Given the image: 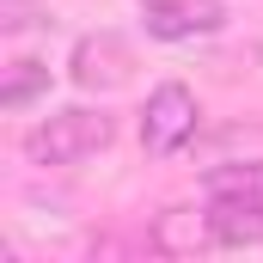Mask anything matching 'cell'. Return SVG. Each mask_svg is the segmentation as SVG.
Listing matches in <instances>:
<instances>
[{"label": "cell", "instance_id": "cell-1", "mask_svg": "<svg viewBox=\"0 0 263 263\" xmlns=\"http://www.w3.org/2000/svg\"><path fill=\"white\" fill-rule=\"evenodd\" d=\"M110 135H117V123L104 110H55V117H43L25 135V159H37V165H80V159L104 153Z\"/></svg>", "mask_w": 263, "mask_h": 263}, {"label": "cell", "instance_id": "cell-2", "mask_svg": "<svg viewBox=\"0 0 263 263\" xmlns=\"http://www.w3.org/2000/svg\"><path fill=\"white\" fill-rule=\"evenodd\" d=\"M190 135H196V92L178 86V80L153 86V92H147V110H141V147L165 159V153H178Z\"/></svg>", "mask_w": 263, "mask_h": 263}, {"label": "cell", "instance_id": "cell-3", "mask_svg": "<svg viewBox=\"0 0 263 263\" xmlns=\"http://www.w3.org/2000/svg\"><path fill=\"white\" fill-rule=\"evenodd\" d=\"M129 43L117 37V31H98V37H80L73 43V62H67V73H73V86L80 92H117L123 80H129Z\"/></svg>", "mask_w": 263, "mask_h": 263}, {"label": "cell", "instance_id": "cell-4", "mask_svg": "<svg viewBox=\"0 0 263 263\" xmlns=\"http://www.w3.org/2000/svg\"><path fill=\"white\" fill-rule=\"evenodd\" d=\"M220 25H227V6L220 0H159V6H147V37H159V43L214 37Z\"/></svg>", "mask_w": 263, "mask_h": 263}, {"label": "cell", "instance_id": "cell-5", "mask_svg": "<svg viewBox=\"0 0 263 263\" xmlns=\"http://www.w3.org/2000/svg\"><path fill=\"white\" fill-rule=\"evenodd\" d=\"M214 245H257L263 239V202L257 196H208Z\"/></svg>", "mask_w": 263, "mask_h": 263}, {"label": "cell", "instance_id": "cell-6", "mask_svg": "<svg viewBox=\"0 0 263 263\" xmlns=\"http://www.w3.org/2000/svg\"><path fill=\"white\" fill-rule=\"evenodd\" d=\"M202 245H214V220L208 214H190V208H165L159 220H153V251H165V257H190Z\"/></svg>", "mask_w": 263, "mask_h": 263}, {"label": "cell", "instance_id": "cell-7", "mask_svg": "<svg viewBox=\"0 0 263 263\" xmlns=\"http://www.w3.org/2000/svg\"><path fill=\"white\" fill-rule=\"evenodd\" d=\"M37 92H49V67L43 62H12L6 86H0V110H25Z\"/></svg>", "mask_w": 263, "mask_h": 263}, {"label": "cell", "instance_id": "cell-8", "mask_svg": "<svg viewBox=\"0 0 263 263\" xmlns=\"http://www.w3.org/2000/svg\"><path fill=\"white\" fill-rule=\"evenodd\" d=\"M208 196H257L263 202V159L257 165H220V172H208Z\"/></svg>", "mask_w": 263, "mask_h": 263}, {"label": "cell", "instance_id": "cell-9", "mask_svg": "<svg viewBox=\"0 0 263 263\" xmlns=\"http://www.w3.org/2000/svg\"><path fill=\"white\" fill-rule=\"evenodd\" d=\"M31 12H37L31 0H0V31H25V25H31Z\"/></svg>", "mask_w": 263, "mask_h": 263}, {"label": "cell", "instance_id": "cell-10", "mask_svg": "<svg viewBox=\"0 0 263 263\" xmlns=\"http://www.w3.org/2000/svg\"><path fill=\"white\" fill-rule=\"evenodd\" d=\"M141 6H159V0H141Z\"/></svg>", "mask_w": 263, "mask_h": 263}]
</instances>
